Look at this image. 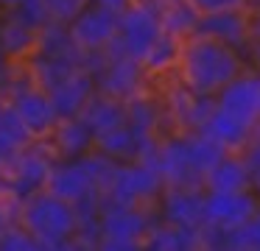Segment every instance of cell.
I'll list each match as a JSON object with an SVG mask.
<instances>
[{"label": "cell", "mask_w": 260, "mask_h": 251, "mask_svg": "<svg viewBox=\"0 0 260 251\" xmlns=\"http://www.w3.org/2000/svg\"><path fill=\"white\" fill-rule=\"evenodd\" d=\"M17 221H20V201L0 193V234L6 232L9 226H14Z\"/></svg>", "instance_id": "32"}, {"label": "cell", "mask_w": 260, "mask_h": 251, "mask_svg": "<svg viewBox=\"0 0 260 251\" xmlns=\"http://www.w3.org/2000/svg\"><path fill=\"white\" fill-rule=\"evenodd\" d=\"M154 209L159 221L199 232L204 226V187H165Z\"/></svg>", "instance_id": "11"}, {"label": "cell", "mask_w": 260, "mask_h": 251, "mask_svg": "<svg viewBox=\"0 0 260 251\" xmlns=\"http://www.w3.org/2000/svg\"><path fill=\"white\" fill-rule=\"evenodd\" d=\"M81 120H84L87 126H90V131L98 137V134L126 123V106H123V100L109 98V95H104L95 89V95H92V98L87 100V106L81 109Z\"/></svg>", "instance_id": "24"}, {"label": "cell", "mask_w": 260, "mask_h": 251, "mask_svg": "<svg viewBox=\"0 0 260 251\" xmlns=\"http://www.w3.org/2000/svg\"><path fill=\"white\" fill-rule=\"evenodd\" d=\"M95 89L109 98H118V100H126L132 98L135 92L146 89V67H143L140 59L123 53L115 42H109L107 48L101 50V61L95 67Z\"/></svg>", "instance_id": "8"}, {"label": "cell", "mask_w": 260, "mask_h": 251, "mask_svg": "<svg viewBox=\"0 0 260 251\" xmlns=\"http://www.w3.org/2000/svg\"><path fill=\"white\" fill-rule=\"evenodd\" d=\"M9 109L17 115V120L25 126V131L31 134V139H45L51 134V128L56 126V109L51 103V95L34 84V78L28 76L23 61H17L12 70L6 89H3Z\"/></svg>", "instance_id": "4"}, {"label": "cell", "mask_w": 260, "mask_h": 251, "mask_svg": "<svg viewBox=\"0 0 260 251\" xmlns=\"http://www.w3.org/2000/svg\"><path fill=\"white\" fill-rule=\"evenodd\" d=\"M28 142H31V134L25 131V126L17 120V115H14L6 103V112L0 117V162H6L9 156L17 154V151Z\"/></svg>", "instance_id": "27"}, {"label": "cell", "mask_w": 260, "mask_h": 251, "mask_svg": "<svg viewBox=\"0 0 260 251\" xmlns=\"http://www.w3.org/2000/svg\"><path fill=\"white\" fill-rule=\"evenodd\" d=\"M176 67H179V81L202 95H215L238 73L246 70L238 50L204 33H190L187 39H182Z\"/></svg>", "instance_id": "1"}, {"label": "cell", "mask_w": 260, "mask_h": 251, "mask_svg": "<svg viewBox=\"0 0 260 251\" xmlns=\"http://www.w3.org/2000/svg\"><path fill=\"white\" fill-rule=\"evenodd\" d=\"M143 248L151 251H190L199 248V232L196 229H185V226H174V223L157 221L151 223L148 234L143 237Z\"/></svg>", "instance_id": "23"}, {"label": "cell", "mask_w": 260, "mask_h": 251, "mask_svg": "<svg viewBox=\"0 0 260 251\" xmlns=\"http://www.w3.org/2000/svg\"><path fill=\"white\" fill-rule=\"evenodd\" d=\"M257 73H260V53H257Z\"/></svg>", "instance_id": "39"}, {"label": "cell", "mask_w": 260, "mask_h": 251, "mask_svg": "<svg viewBox=\"0 0 260 251\" xmlns=\"http://www.w3.org/2000/svg\"><path fill=\"white\" fill-rule=\"evenodd\" d=\"M224 248L232 251H260V204L254 206V212L235 229L224 232Z\"/></svg>", "instance_id": "28"}, {"label": "cell", "mask_w": 260, "mask_h": 251, "mask_svg": "<svg viewBox=\"0 0 260 251\" xmlns=\"http://www.w3.org/2000/svg\"><path fill=\"white\" fill-rule=\"evenodd\" d=\"M252 187L254 178L238 151H226L204 176V190H215V193H235V190H252Z\"/></svg>", "instance_id": "19"}, {"label": "cell", "mask_w": 260, "mask_h": 251, "mask_svg": "<svg viewBox=\"0 0 260 251\" xmlns=\"http://www.w3.org/2000/svg\"><path fill=\"white\" fill-rule=\"evenodd\" d=\"M9 11H14V14H17L25 25L34 28V31H42L48 22H53L42 0H20V3L14 6V9H9Z\"/></svg>", "instance_id": "30"}, {"label": "cell", "mask_w": 260, "mask_h": 251, "mask_svg": "<svg viewBox=\"0 0 260 251\" xmlns=\"http://www.w3.org/2000/svg\"><path fill=\"white\" fill-rule=\"evenodd\" d=\"M0 182H3V162H0Z\"/></svg>", "instance_id": "38"}, {"label": "cell", "mask_w": 260, "mask_h": 251, "mask_svg": "<svg viewBox=\"0 0 260 251\" xmlns=\"http://www.w3.org/2000/svg\"><path fill=\"white\" fill-rule=\"evenodd\" d=\"M92 3H98V6H104V9H112V11H123L126 6H132V0H92Z\"/></svg>", "instance_id": "34"}, {"label": "cell", "mask_w": 260, "mask_h": 251, "mask_svg": "<svg viewBox=\"0 0 260 251\" xmlns=\"http://www.w3.org/2000/svg\"><path fill=\"white\" fill-rule=\"evenodd\" d=\"M179 50H182V39L162 31L157 37V42L148 48L146 59H143L146 73L148 76H162V73H168L171 67H176V61H179Z\"/></svg>", "instance_id": "25"}, {"label": "cell", "mask_w": 260, "mask_h": 251, "mask_svg": "<svg viewBox=\"0 0 260 251\" xmlns=\"http://www.w3.org/2000/svg\"><path fill=\"white\" fill-rule=\"evenodd\" d=\"M254 190H257V195H260V178H257V182H254Z\"/></svg>", "instance_id": "37"}, {"label": "cell", "mask_w": 260, "mask_h": 251, "mask_svg": "<svg viewBox=\"0 0 260 251\" xmlns=\"http://www.w3.org/2000/svg\"><path fill=\"white\" fill-rule=\"evenodd\" d=\"M154 137H159V134H140V131H135L129 123H120V126L98 134L92 148L107 154L109 159H115V162H129V159H140V154L151 145Z\"/></svg>", "instance_id": "17"}, {"label": "cell", "mask_w": 260, "mask_h": 251, "mask_svg": "<svg viewBox=\"0 0 260 251\" xmlns=\"http://www.w3.org/2000/svg\"><path fill=\"white\" fill-rule=\"evenodd\" d=\"M196 33L213 37V39H218V42L230 45L232 50L243 53V50L249 48V42H252V20H249V14H246V6L213 11V14H199Z\"/></svg>", "instance_id": "13"}, {"label": "cell", "mask_w": 260, "mask_h": 251, "mask_svg": "<svg viewBox=\"0 0 260 251\" xmlns=\"http://www.w3.org/2000/svg\"><path fill=\"white\" fill-rule=\"evenodd\" d=\"M249 0H190V6L199 14H213V11H224V9H241Z\"/></svg>", "instance_id": "33"}, {"label": "cell", "mask_w": 260, "mask_h": 251, "mask_svg": "<svg viewBox=\"0 0 260 251\" xmlns=\"http://www.w3.org/2000/svg\"><path fill=\"white\" fill-rule=\"evenodd\" d=\"M126 106V123H129L135 131L140 134H159L162 126V103H159L157 95H151L148 89H140L132 98L123 100Z\"/></svg>", "instance_id": "22"}, {"label": "cell", "mask_w": 260, "mask_h": 251, "mask_svg": "<svg viewBox=\"0 0 260 251\" xmlns=\"http://www.w3.org/2000/svg\"><path fill=\"white\" fill-rule=\"evenodd\" d=\"M215 106L243 117L249 123L260 120V73H238L230 84L215 92Z\"/></svg>", "instance_id": "14"}, {"label": "cell", "mask_w": 260, "mask_h": 251, "mask_svg": "<svg viewBox=\"0 0 260 251\" xmlns=\"http://www.w3.org/2000/svg\"><path fill=\"white\" fill-rule=\"evenodd\" d=\"M53 162H56V154L51 151L48 139H31L28 145H23L17 154H12L3 162L0 193L14 201H25L28 195L45 190Z\"/></svg>", "instance_id": "5"}, {"label": "cell", "mask_w": 260, "mask_h": 251, "mask_svg": "<svg viewBox=\"0 0 260 251\" xmlns=\"http://www.w3.org/2000/svg\"><path fill=\"white\" fill-rule=\"evenodd\" d=\"M3 112H6V98L0 95V117H3Z\"/></svg>", "instance_id": "36"}, {"label": "cell", "mask_w": 260, "mask_h": 251, "mask_svg": "<svg viewBox=\"0 0 260 251\" xmlns=\"http://www.w3.org/2000/svg\"><path fill=\"white\" fill-rule=\"evenodd\" d=\"M260 204L257 190H235V193H215L204 190V223L221 229H235L254 212Z\"/></svg>", "instance_id": "12"}, {"label": "cell", "mask_w": 260, "mask_h": 251, "mask_svg": "<svg viewBox=\"0 0 260 251\" xmlns=\"http://www.w3.org/2000/svg\"><path fill=\"white\" fill-rule=\"evenodd\" d=\"M20 223L34 234L40 251H59L73 248L76 234V209L70 201L40 190L20 201Z\"/></svg>", "instance_id": "3"}, {"label": "cell", "mask_w": 260, "mask_h": 251, "mask_svg": "<svg viewBox=\"0 0 260 251\" xmlns=\"http://www.w3.org/2000/svg\"><path fill=\"white\" fill-rule=\"evenodd\" d=\"M37 37L31 25H25L14 11H0V56L9 61H25L37 48Z\"/></svg>", "instance_id": "18"}, {"label": "cell", "mask_w": 260, "mask_h": 251, "mask_svg": "<svg viewBox=\"0 0 260 251\" xmlns=\"http://www.w3.org/2000/svg\"><path fill=\"white\" fill-rule=\"evenodd\" d=\"M0 251H40V243L34 240V234L23 226V223H14L6 232L0 234Z\"/></svg>", "instance_id": "29"}, {"label": "cell", "mask_w": 260, "mask_h": 251, "mask_svg": "<svg viewBox=\"0 0 260 251\" xmlns=\"http://www.w3.org/2000/svg\"><path fill=\"white\" fill-rule=\"evenodd\" d=\"M162 190H165V182L157 167L129 159V162H118L115 165V170L101 195L107 201H118V204L154 206Z\"/></svg>", "instance_id": "7"}, {"label": "cell", "mask_w": 260, "mask_h": 251, "mask_svg": "<svg viewBox=\"0 0 260 251\" xmlns=\"http://www.w3.org/2000/svg\"><path fill=\"white\" fill-rule=\"evenodd\" d=\"M157 221V209L135 204H118L101 195V243L104 251H135L143 248V237Z\"/></svg>", "instance_id": "6"}, {"label": "cell", "mask_w": 260, "mask_h": 251, "mask_svg": "<svg viewBox=\"0 0 260 251\" xmlns=\"http://www.w3.org/2000/svg\"><path fill=\"white\" fill-rule=\"evenodd\" d=\"M224 154V145L202 131H174L159 137L157 170L165 187H204L207 170Z\"/></svg>", "instance_id": "2"}, {"label": "cell", "mask_w": 260, "mask_h": 251, "mask_svg": "<svg viewBox=\"0 0 260 251\" xmlns=\"http://www.w3.org/2000/svg\"><path fill=\"white\" fill-rule=\"evenodd\" d=\"M162 33V25H159L157 14H151L148 9L132 3L126 6L118 14V33H115L112 42L118 45L123 53L135 56V59H146L148 48L157 42V37Z\"/></svg>", "instance_id": "9"}, {"label": "cell", "mask_w": 260, "mask_h": 251, "mask_svg": "<svg viewBox=\"0 0 260 251\" xmlns=\"http://www.w3.org/2000/svg\"><path fill=\"white\" fill-rule=\"evenodd\" d=\"M196 22H199V11L190 6V0H176L159 14L162 31L179 39H187L190 33H196Z\"/></svg>", "instance_id": "26"}, {"label": "cell", "mask_w": 260, "mask_h": 251, "mask_svg": "<svg viewBox=\"0 0 260 251\" xmlns=\"http://www.w3.org/2000/svg\"><path fill=\"white\" fill-rule=\"evenodd\" d=\"M48 95H51V103L56 109V117H76L81 115L87 100L95 95V76L90 70H79L68 76L62 84H56L53 89H48Z\"/></svg>", "instance_id": "16"}, {"label": "cell", "mask_w": 260, "mask_h": 251, "mask_svg": "<svg viewBox=\"0 0 260 251\" xmlns=\"http://www.w3.org/2000/svg\"><path fill=\"white\" fill-rule=\"evenodd\" d=\"M42 3H45V9H48V14H51L53 22L68 25V22L73 20V17L79 14L90 0H42Z\"/></svg>", "instance_id": "31"}, {"label": "cell", "mask_w": 260, "mask_h": 251, "mask_svg": "<svg viewBox=\"0 0 260 251\" xmlns=\"http://www.w3.org/2000/svg\"><path fill=\"white\" fill-rule=\"evenodd\" d=\"M20 0H0V11H9V9H14Z\"/></svg>", "instance_id": "35"}, {"label": "cell", "mask_w": 260, "mask_h": 251, "mask_svg": "<svg viewBox=\"0 0 260 251\" xmlns=\"http://www.w3.org/2000/svg\"><path fill=\"white\" fill-rule=\"evenodd\" d=\"M76 209V234L73 248H98L101 243V193H90L73 201Z\"/></svg>", "instance_id": "21"}, {"label": "cell", "mask_w": 260, "mask_h": 251, "mask_svg": "<svg viewBox=\"0 0 260 251\" xmlns=\"http://www.w3.org/2000/svg\"><path fill=\"white\" fill-rule=\"evenodd\" d=\"M252 128H254V123H249V120H243V117L215 106L213 115L202 123L199 131L207 134L210 139H215L218 145H224L226 151H241L243 142L249 139V134H252Z\"/></svg>", "instance_id": "20"}, {"label": "cell", "mask_w": 260, "mask_h": 251, "mask_svg": "<svg viewBox=\"0 0 260 251\" xmlns=\"http://www.w3.org/2000/svg\"><path fill=\"white\" fill-rule=\"evenodd\" d=\"M45 139L51 145V151L56 154V159H73V156H81L87 151H92V145H95V134L81 120V115L59 117L56 126L51 128V134Z\"/></svg>", "instance_id": "15"}, {"label": "cell", "mask_w": 260, "mask_h": 251, "mask_svg": "<svg viewBox=\"0 0 260 251\" xmlns=\"http://www.w3.org/2000/svg\"><path fill=\"white\" fill-rule=\"evenodd\" d=\"M68 31L81 50H104L118 33V11L104 9L90 0L68 22Z\"/></svg>", "instance_id": "10"}]
</instances>
